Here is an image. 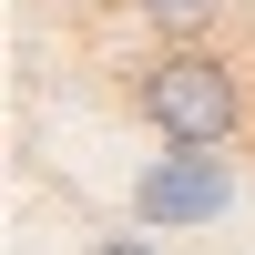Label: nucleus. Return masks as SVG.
Returning <instances> with one entry per match:
<instances>
[{
  "label": "nucleus",
  "instance_id": "f03ea898",
  "mask_svg": "<svg viewBox=\"0 0 255 255\" xmlns=\"http://www.w3.org/2000/svg\"><path fill=\"white\" fill-rule=\"evenodd\" d=\"M225 204H235V174H225V153H163L153 174L133 184V215L143 225H163V235H174V225H215Z\"/></svg>",
  "mask_w": 255,
  "mask_h": 255
},
{
  "label": "nucleus",
  "instance_id": "7ed1b4c3",
  "mask_svg": "<svg viewBox=\"0 0 255 255\" xmlns=\"http://www.w3.org/2000/svg\"><path fill=\"white\" fill-rule=\"evenodd\" d=\"M143 20H153V31H174V41H194L204 20H215V0H143Z\"/></svg>",
  "mask_w": 255,
  "mask_h": 255
},
{
  "label": "nucleus",
  "instance_id": "f257e3e1",
  "mask_svg": "<svg viewBox=\"0 0 255 255\" xmlns=\"http://www.w3.org/2000/svg\"><path fill=\"white\" fill-rule=\"evenodd\" d=\"M133 102H143V123H153L163 143H184V153H215V143L245 133V72L225 51H204V41L153 51L133 72Z\"/></svg>",
  "mask_w": 255,
  "mask_h": 255
},
{
  "label": "nucleus",
  "instance_id": "20e7f679",
  "mask_svg": "<svg viewBox=\"0 0 255 255\" xmlns=\"http://www.w3.org/2000/svg\"><path fill=\"white\" fill-rule=\"evenodd\" d=\"M92 255H163V245H153V235H102Z\"/></svg>",
  "mask_w": 255,
  "mask_h": 255
}]
</instances>
